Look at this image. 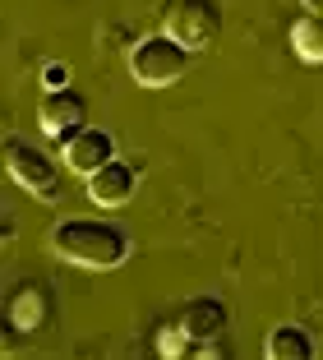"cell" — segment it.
<instances>
[{
    "instance_id": "1",
    "label": "cell",
    "mask_w": 323,
    "mask_h": 360,
    "mask_svg": "<svg viewBox=\"0 0 323 360\" xmlns=\"http://www.w3.org/2000/svg\"><path fill=\"white\" fill-rule=\"evenodd\" d=\"M51 245H56V255H61L65 264L97 268V273L120 268L129 259V236L115 222H97V217H70V222H61L56 236H51Z\"/></svg>"
},
{
    "instance_id": "2",
    "label": "cell",
    "mask_w": 323,
    "mask_h": 360,
    "mask_svg": "<svg viewBox=\"0 0 323 360\" xmlns=\"http://www.w3.org/2000/svg\"><path fill=\"white\" fill-rule=\"evenodd\" d=\"M185 70H189V46L176 42L171 32L144 37L129 51V75H134L139 88H171V84L185 79Z\"/></svg>"
},
{
    "instance_id": "3",
    "label": "cell",
    "mask_w": 323,
    "mask_h": 360,
    "mask_svg": "<svg viewBox=\"0 0 323 360\" xmlns=\"http://www.w3.org/2000/svg\"><path fill=\"white\" fill-rule=\"evenodd\" d=\"M5 171L19 180L32 199H46V203L61 199V167L42 148H32L28 139H10L5 143Z\"/></svg>"
},
{
    "instance_id": "4",
    "label": "cell",
    "mask_w": 323,
    "mask_h": 360,
    "mask_svg": "<svg viewBox=\"0 0 323 360\" xmlns=\"http://www.w3.org/2000/svg\"><path fill=\"white\" fill-rule=\"evenodd\" d=\"M217 28H222L217 0H171L167 19H162V32H171L189 51H203V46L217 37Z\"/></svg>"
},
{
    "instance_id": "5",
    "label": "cell",
    "mask_w": 323,
    "mask_h": 360,
    "mask_svg": "<svg viewBox=\"0 0 323 360\" xmlns=\"http://www.w3.org/2000/svg\"><path fill=\"white\" fill-rule=\"evenodd\" d=\"M111 158H115V139L97 125H84V129H74L70 139H61V162L74 176H93V171L106 167Z\"/></svg>"
},
{
    "instance_id": "6",
    "label": "cell",
    "mask_w": 323,
    "mask_h": 360,
    "mask_svg": "<svg viewBox=\"0 0 323 360\" xmlns=\"http://www.w3.org/2000/svg\"><path fill=\"white\" fill-rule=\"evenodd\" d=\"M37 125H42V134H51V139H70L74 129H84L88 125L84 93H74V88H51V93H42Z\"/></svg>"
},
{
    "instance_id": "7",
    "label": "cell",
    "mask_w": 323,
    "mask_h": 360,
    "mask_svg": "<svg viewBox=\"0 0 323 360\" xmlns=\"http://www.w3.org/2000/svg\"><path fill=\"white\" fill-rule=\"evenodd\" d=\"M134 185H139L134 167L120 162V158H111L106 167H97L93 176H88V199H93L97 208H120V203L134 199Z\"/></svg>"
},
{
    "instance_id": "8",
    "label": "cell",
    "mask_w": 323,
    "mask_h": 360,
    "mask_svg": "<svg viewBox=\"0 0 323 360\" xmlns=\"http://www.w3.org/2000/svg\"><path fill=\"white\" fill-rule=\"evenodd\" d=\"M180 323H185V333L198 342V347H213V342L227 333L231 314H227V305H222L217 296H198V300H189V305L180 309Z\"/></svg>"
},
{
    "instance_id": "9",
    "label": "cell",
    "mask_w": 323,
    "mask_h": 360,
    "mask_svg": "<svg viewBox=\"0 0 323 360\" xmlns=\"http://www.w3.org/2000/svg\"><path fill=\"white\" fill-rule=\"evenodd\" d=\"M46 314H51V291L37 286V282H23L19 291H14V300H10V323L23 328V333H32V328L46 323Z\"/></svg>"
},
{
    "instance_id": "10",
    "label": "cell",
    "mask_w": 323,
    "mask_h": 360,
    "mask_svg": "<svg viewBox=\"0 0 323 360\" xmlns=\"http://www.w3.org/2000/svg\"><path fill=\"white\" fill-rule=\"evenodd\" d=\"M263 356L268 360H310L314 356V342L300 323H281L263 338Z\"/></svg>"
},
{
    "instance_id": "11",
    "label": "cell",
    "mask_w": 323,
    "mask_h": 360,
    "mask_svg": "<svg viewBox=\"0 0 323 360\" xmlns=\"http://www.w3.org/2000/svg\"><path fill=\"white\" fill-rule=\"evenodd\" d=\"M291 51L310 65H323V14L305 10L300 19L291 23Z\"/></svg>"
},
{
    "instance_id": "12",
    "label": "cell",
    "mask_w": 323,
    "mask_h": 360,
    "mask_svg": "<svg viewBox=\"0 0 323 360\" xmlns=\"http://www.w3.org/2000/svg\"><path fill=\"white\" fill-rule=\"evenodd\" d=\"M157 351H162V356H171V360L194 356V351H198V342L185 333L180 314H176V319H162V323H157Z\"/></svg>"
},
{
    "instance_id": "13",
    "label": "cell",
    "mask_w": 323,
    "mask_h": 360,
    "mask_svg": "<svg viewBox=\"0 0 323 360\" xmlns=\"http://www.w3.org/2000/svg\"><path fill=\"white\" fill-rule=\"evenodd\" d=\"M51 88H70V65H61V60L42 65V93H51Z\"/></svg>"
},
{
    "instance_id": "14",
    "label": "cell",
    "mask_w": 323,
    "mask_h": 360,
    "mask_svg": "<svg viewBox=\"0 0 323 360\" xmlns=\"http://www.w3.org/2000/svg\"><path fill=\"white\" fill-rule=\"evenodd\" d=\"M305 10H314V14H323V0H305Z\"/></svg>"
}]
</instances>
